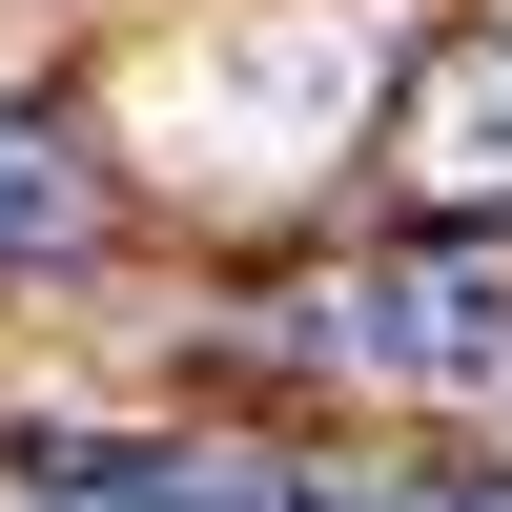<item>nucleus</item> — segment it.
I'll return each instance as SVG.
<instances>
[{
	"instance_id": "nucleus-1",
	"label": "nucleus",
	"mask_w": 512,
	"mask_h": 512,
	"mask_svg": "<svg viewBox=\"0 0 512 512\" xmlns=\"http://www.w3.org/2000/svg\"><path fill=\"white\" fill-rule=\"evenodd\" d=\"M308 328L328 369H369V390H512V246L492 226H451V246H369L349 287H308Z\"/></svg>"
},
{
	"instance_id": "nucleus-4",
	"label": "nucleus",
	"mask_w": 512,
	"mask_h": 512,
	"mask_svg": "<svg viewBox=\"0 0 512 512\" xmlns=\"http://www.w3.org/2000/svg\"><path fill=\"white\" fill-rule=\"evenodd\" d=\"M82 226H103L82 144H62L41 103H0V287H21V267H82Z\"/></svg>"
},
{
	"instance_id": "nucleus-3",
	"label": "nucleus",
	"mask_w": 512,
	"mask_h": 512,
	"mask_svg": "<svg viewBox=\"0 0 512 512\" xmlns=\"http://www.w3.org/2000/svg\"><path fill=\"white\" fill-rule=\"evenodd\" d=\"M410 164H431L451 205H512V41H451V62L410 82Z\"/></svg>"
},
{
	"instance_id": "nucleus-2",
	"label": "nucleus",
	"mask_w": 512,
	"mask_h": 512,
	"mask_svg": "<svg viewBox=\"0 0 512 512\" xmlns=\"http://www.w3.org/2000/svg\"><path fill=\"white\" fill-rule=\"evenodd\" d=\"M82 512H369V492L308 472V451H123Z\"/></svg>"
},
{
	"instance_id": "nucleus-5",
	"label": "nucleus",
	"mask_w": 512,
	"mask_h": 512,
	"mask_svg": "<svg viewBox=\"0 0 512 512\" xmlns=\"http://www.w3.org/2000/svg\"><path fill=\"white\" fill-rule=\"evenodd\" d=\"M390 512H512V472H410Z\"/></svg>"
}]
</instances>
